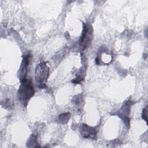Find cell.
Here are the masks:
<instances>
[{"label":"cell","instance_id":"1","mask_svg":"<svg viewBox=\"0 0 148 148\" xmlns=\"http://www.w3.org/2000/svg\"><path fill=\"white\" fill-rule=\"evenodd\" d=\"M21 83L18 90L17 97L21 103L25 106L28 101L34 94L35 91L33 84L30 80L26 79L21 81Z\"/></svg>","mask_w":148,"mask_h":148},{"label":"cell","instance_id":"2","mask_svg":"<svg viewBox=\"0 0 148 148\" xmlns=\"http://www.w3.org/2000/svg\"><path fill=\"white\" fill-rule=\"evenodd\" d=\"M49 76V68L45 62H40L35 69V81L39 88L46 87V82Z\"/></svg>","mask_w":148,"mask_h":148},{"label":"cell","instance_id":"3","mask_svg":"<svg viewBox=\"0 0 148 148\" xmlns=\"http://www.w3.org/2000/svg\"><path fill=\"white\" fill-rule=\"evenodd\" d=\"M83 24V32L80 39V47L82 50L88 47L92 39V27L85 23Z\"/></svg>","mask_w":148,"mask_h":148},{"label":"cell","instance_id":"4","mask_svg":"<svg viewBox=\"0 0 148 148\" xmlns=\"http://www.w3.org/2000/svg\"><path fill=\"white\" fill-rule=\"evenodd\" d=\"M132 104L133 103H132L131 101H128L125 102V103L120 109L119 113H118V116L123 120L124 123L127 126L130 125V119L128 117V116L130 114L131 106Z\"/></svg>","mask_w":148,"mask_h":148},{"label":"cell","instance_id":"5","mask_svg":"<svg viewBox=\"0 0 148 148\" xmlns=\"http://www.w3.org/2000/svg\"><path fill=\"white\" fill-rule=\"evenodd\" d=\"M80 132L81 135L86 139H94L97 135V131L94 127H90L85 124L81 125Z\"/></svg>","mask_w":148,"mask_h":148},{"label":"cell","instance_id":"6","mask_svg":"<svg viewBox=\"0 0 148 148\" xmlns=\"http://www.w3.org/2000/svg\"><path fill=\"white\" fill-rule=\"evenodd\" d=\"M29 58H30V54H27V55L24 56L22 64L21 65V67L20 68V71H19V77L20 78V80L23 81L25 79H26V76H27V68L28 66L29 62Z\"/></svg>","mask_w":148,"mask_h":148},{"label":"cell","instance_id":"7","mask_svg":"<svg viewBox=\"0 0 148 148\" xmlns=\"http://www.w3.org/2000/svg\"><path fill=\"white\" fill-rule=\"evenodd\" d=\"M70 115H71V114L69 112L64 113L60 114L58 117V120H59L60 122L62 124L66 123L70 118Z\"/></svg>","mask_w":148,"mask_h":148},{"label":"cell","instance_id":"8","mask_svg":"<svg viewBox=\"0 0 148 148\" xmlns=\"http://www.w3.org/2000/svg\"><path fill=\"white\" fill-rule=\"evenodd\" d=\"M147 106H146L143 110L142 118L147 122Z\"/></svg>","mask_w":148,"mask_h":148}]
</instances>
